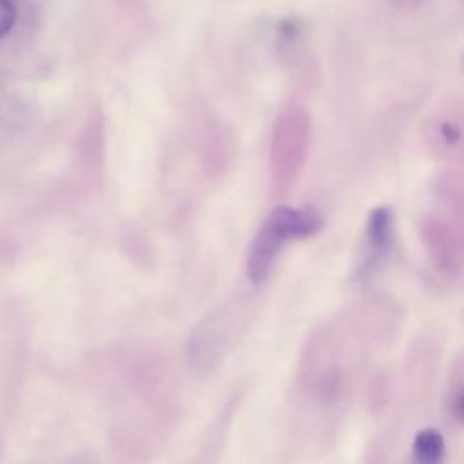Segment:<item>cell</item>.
Listing matches in <instances>:
<instances>
[{"instance_id":"6da1fadb","label":"cell","mask_w":464,"mask_h":464,"mask_svg":"<svg viewBox=\"0 0 464 464\" xmlns=\"http://www.w3.org/2000/svg\"><path fill=\"white\" fill-rule=\"evenodd\" d=\"M321 219L314 210L277 207L265 219L254 237L248 256V276L252 283H263L272 270L276 256L288 239L312 236L319 230Z\"/></svg>"},{"instance_id":"7a4b0ae2","label":"cell","mask_w":464,"mask_h":464,"mask_svg":"<svg viewBox=\"0 0 464 464\" xmlns=\"http://www.w3.org/2000/svg\"><path fill=\"white\" fill-rule=\"evenodd\" d=\"M413 455L419 462L435 464L444 455V440L437 430H422L415 435L413 440Z\"/></svg>"},{"instance_id":"3957f363","label":"cell","mask_w":464,"mask_h":464,"mask_svg":"<svg viewBox=\"0 0 464 464\" xmlns=\"http://www.w3.org/2000/svg\"><path fill=\"white\" fill-rule=\"evenodd\" d=\"M390 241V212L384 207L373 208L368 218V243L373 256H379Z\"/></svg>"},{"instance_id":"277c9868","label":"cell","mask_w":464,"mask_h":464,"mask_svg":"<svg viewBox=\"0 0 464 464\" xmlns=\"http://www.w3.org/2000/svg\"><path fill=\"white\" fill-rule=\"evenodd\" d=\"M16 22V9L11 0H0V38L5 36Z\"/></svg>"},{"instance_id":"5b68a950","label":"cell","mask_w":464,"mask_h":464,"mask_svg":"<svg viewBox=\"0 0 464 464\" xmlns=\"http://www.w3.org/2000/svg\"><path fill=\"white\" fill-rule=\"evenodd\" d=\"M397 4H401V5H406V7H413V5H417L420 0H395Z\"/></svg>"}]
</instances>
